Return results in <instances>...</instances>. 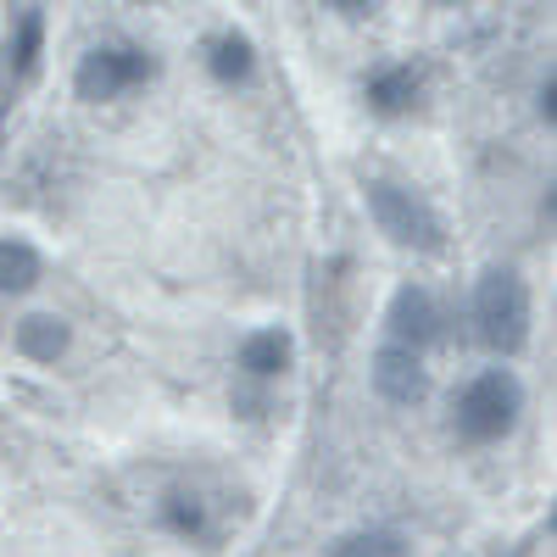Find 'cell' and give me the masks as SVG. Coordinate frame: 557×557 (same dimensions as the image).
Here are the masks:
<instances>
[{
	"label": "cell",
	"instance_id": "9",
	"mask_svg": "<svg viewBox=\"0 0 557 557\" xmlns=\"http://www.w3.org/2000/svg\"><path fill=\"white\" fill-rule=\"evenodd\" d=\"M12 341H17V351H23L28 362H57V357L67 351L73 335H67V323H62V318H51V312H28V318L17 323V335H12Z\"/></svg>",
	"mask_w": 557,
	"mask_h": 557
},
{
	"label": "cell",
	"instance_id": "1",
	"mask_svg": "<svg viewBox=\"0 0 557 557\" xmlns=\"http://www.w3.org/2000/svg\"><path fill=\"white\" fill-rule=\"evenodd\" d=\"M474 323H480V341L502 357L524 351L530 341V290L513 268H491L474 290Z\"/></svg>",
	"mask_w": 557,
	"mask_h": 557
},
{
	"label": "cell",
	"instance_id": "8",
	"mask_svg": "<svg viewBox=\"0 0 557 557\" xmlns=\"http://www.w3.org/2000/svg\"><path fill=\"white\" fill-rule=\"evenodd\" d=\"M290 357H296V341H290L285 330H257V335H246V346H240V368H246L251 380L285 374Z\"/></svg>",
	"mask_w": 557,
	"mask_h": 557
},
{
	"label": "cell",
	"instance_id": "11",
	"mask_svg": "<svg viewBox=\"0 0 557 557\" xmlns=\"http://www.w3.org/2000/svg\"><path fill=\"white\" fill-rule=\"evenodd\" d=\"M251 67H257V57H251V39H246V34H218V39H212V78L246 84Z\"/></svg>",
	"mask_w": 557,
	"mask_h": 557
},
{
	"label": "cell",
	"instance_id": "12",
	"mask_svg": "<svg viewBox=\"0 0 557 557\" xmlns=\"http://www.w3.org/2000/svg\"><path fill=\"white\" fill-rule=\"evenodd\" d=\"M330 557H412V546H407L396 530H362V535L335 541Z\"/></svg>",
	"mask_w": 557,
	"mask_h": 557
},
{
	"label": "cell",
	"instance_id": "14",
	"mask_svg": "<svg viewBox=\"0 0 557 557\" xmlns=\"http://www.w3.org/2000/svg\"><path fill=\"white\" fill-rule=\"evenodd\" d=\"M39 34H45V17L28 7V12L17 17V67H23V73H34V62H39Z\"/></svg>",
	"mask_w": 557,
	"mask_h": 557
},
{
	"label": "cell",
	"instance_id": "4",
	"mask_svg": "<svg viewBox=\"0 0 557 557\" xmlns=\"http://www.w3.org/2000/svg\"><path fill=\"white\" fill-rule=\"evenodd\" d=\"M157 78V62L139 51V45H101V51H89L73 73V89L78 101H117L128 89L151 84Z\"/></svg>",
	"mask_w": 557,
	"mask_h": 557
},
{
	"label": "cell",
	"instance_id": "5",
	"mask_svg": "<svg viewBox=\"0 0 557 557\" xmlns=\"http://www.w3.org/2000/svg\"><path fill=\"white\" fill-rule=\"evenodd\" d=\"M385 323H391V346L418 351V346H430L441 335V307H435V296L424 285H401L391 296V318Z\"/></svg>",
	"mask_w": 557,
	"mask_h": 557
},
{
	"label": "cell",
	"instance_id": "2",
	"mask_svg": "<svg viewBox=\"0 0 557 557\" xmlns=\"http://www.w3.org/2000/svg\"><path fill=\"white\" fill-rule=\"evenodd\" d=\"M519 412H524L519 380L507 374V368H485V374L469 380V385H462V396H457V435L474 441V446L502 441L507 430L519 424Z\"/></svg>",
	"mask_w": 557,
	"mask_h": 557
},
{
	"label": "cell",
	"instance_id": "7",
	"mask_svg": "<svg viewBox=\"0 0 557 557\" xmlns=\"http://www.w3.org/2000/svg\"><path fill=\"white\" fill-rule=\"evenodd\" d=\"M362 96H368V107H374L380 117H401V112H412V107H418V96H424V78H418V67L396 62V67L368 73Z\"/></svg>",
	"mask_w": 557,
	"mask_h": 557
},
{
	"label": "cell",
	"instance_id": "10",
	"mask_svg": "<svg viewBox=\"0 0 557 557\" xmlns=\"http://www.w3.org/2000/svg\"><path fill=\"white\" fill-rule=\"evenodd\" d=\"M39 273H45V262H39V251L28 240H0V296L34 290Z\"/></svg>",
	"mask_w": 557,
	"mask_h": 557
},
{
	"label": "cell",
	"instance_id": "13",
	"mask_svg": "<svg viewBox=\"0 0 557 557\" xmlns=\"http://www.w3.org/2000/svg\"><path fill=\"white\" fill-rule=\"evenodd\" d=\"M168 524H173L178 535H196V541L218 535V530H212V513H207V502L190 496V491H173V496H168Z\"/></svg>",
	"mask_w": 557,
	"mask_h": 557
},
{
	"label": "cell",
	"instance_id": "6",
	"mask_svg": "<svg viewBox=\"0 0 557 557\" xmlns=\"http://www.w3.org/2000/svg\"><path fill=\"white\" fill-rule=\"evenodd\" d=\"M374 391L385 401H396V407L424 401L430 396V374H424V362H418V351H401V346L374 351Z\"/></svg>",
	"mask_w": 557,
	"mask_h": 557
},
{
	"label": "cell",
	"instance_id": "3",
	"mask_svg": "<svg viewBox=\"0 0 557 557\" xmlns=\"http://www.w3.org/2000/svg\"><path fill=\"white\" fill-rule=\"evenodd\" d=\"M368 212H374L380 235H391L407 251H441L446 246V228H441L435 207L418 201L412 190H401V184H391V178L368 184Z\"/></svg>",
	"mask_w": 557,
	"mask_h": 557
}]
</instances>
